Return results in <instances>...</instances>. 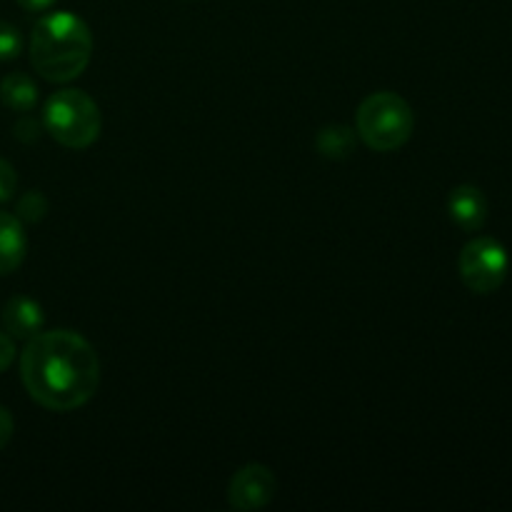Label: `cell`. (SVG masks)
Wrapping results in <instances>:
<instances>
[{"label":"cell","instance_id":"obj_1","mask_svg":"<svg viewBox=\"0 0 512 512\" xmlns=\"http://www.w3.org/2000/svg\"><path fill=\"white\" fill-rule=\"evenodd\" d=\"M20 378L30 398L53 413L83 408L100 385L93 345L73 330H40L20 355Z\"/></svg>","mask_w":512,"mask_h":512},{"label":"cell","instance_id":"obj_2","mask_svg":"<svg viewBox=\"0 0 512 512\" xmlns=\"http://www.w3.org/2000/svg\"><path fill=\"white\" fill-rule=\"evenodd\" d=\"M93 55V35L83 18L60 10L35 23L30 35V63L35 73L50 83H70L88 68Z\"/></svg>","mask_w":512,"mask_h":512},{"label":"cell","instance_id":"obj_3","mask_svg":"<svg viewBox=\"0 0 512 512\" xmlns=\"http://www.w3.org/2000/svg\"><path fill=\"white\" fill-rule=\"evenodd\" d=\"M360 140L375 153H393L403 148L415 130V113L398 93L380 90L360 103L355 115Z\"/></svg>","mask_w":512,"mask_h":512},{"label":"cell","instance_id":"obj_4","mask_svg":"<svg viewBox=\"0 0 512 512\" xmlns=\"http://www.w3.org/2000/svg\"><path fill=\"white\" fill-rule=\"evenodd\" d=\"M43 125L50 138L73 150L93 145L100 135L98 103L83 90L65 88L48 98L43 110Z\"/></svg>","mask_w":512,"mask_h":512},{"label":"cell","instance_id":"obj_5","mask_svg":"<svg viewBox=\"0 0 512 512\" xmlns=\"http://www.w3.org/2000/svg\"><path fill=\"white\" fill-rule=\"evenodd\" d=\"M508 268V250L495 238H475L460 250V278L478 295L495 293L508 278Z\"/></svg>","mask_w":512,"mask_h":512},{"label":"cell","instance_id":"obj_6","mask_svg":"<svg viewBox=\"0 0 512 512\" xmlns=\"http://www.w3.org/2000/svg\"><path fill=\"white\" fill-rule=\"evenodd\" d=\"M275 475L268 465L250 463L245 468H240L238 473L230 478L228 485V503L235 510H260L275 498Z\"/></svg>","mask_w":512,"mask_h":512},{"label":"cell","instance_id":"obj_7","mask_svg":"<svg viewBox=\"0 0 512 512\" xmlns=\"http://www.w3.org/2000/svg\"><path fill=\"white\" fill-rule=\"evenodd\" d=\"M448 213L458 228L475 233L488 220V200L475 185H458L448 198Z\"/></svg>","mask_w":512,"mask_h":512},{"label":"cell","instance_id":"obj_8","mask_svg":"<svg viewBox=\"0 0 512 512\" xmlns=\"http://www.w3.org/2000/svg\"><path fill=\"white\" fill-rule=\"evenodd\" d=\"M43 320V308L25 295H15L3 308V328L15 340L35 338L43 330Z\"/></svg>","mask_w":512,"mask_h":512},{"label":"cell","instance_id":"obj_9","mask_svg":"<svg viewBox=\"0 0 512 512\" xmlns=\"http://www.w3.org/2000/svg\"><path fill=\"white\" fill-rule=\"evenodd\" d=\"M28 250L23 220L18 215L0 213V275H8L20 268Z\"/></svg>","mask_w":512,"mask_h":512},{"label":"cell","instance_id":"obj_10","mask_svg":"<svg viewBox=\"0 0 512 512\" xmlns=\"http://www.w3.org/2000/svg\"><path fill=\"white\" fill-rule=\"evenodd\" d=\"M0 100L15 113H28L38 103V85L25 73H10L0 83Z\"/></svg>","mask_w":512,"mask_h":512},{"label":"cell","instance_id":"obj_11","mask_svg":"<svg viewBox=\"0 0 512 512\" xmlns=\"http://www.w3.org/2000/svg\"><path fill=\"white\" fill-rule=\"evenodd\" d=\"M315 145L325 158L345 160L355 150V130H350L348 125H328L318 133Z\"/></svg>","mask_w":512,"mask_h":512},{"label":"cell","instance_id":"obj_12","mask_svg":"<svg viewBox=\"0 0 512 512\" xmlns=\"http://www.w3.org/2000/svg\"><path fill=\"white\" fill-rule=\"evenodd\" d=\"M48 213V200L43 198V193L38 190H30L23 198L18 200V218L28 220V223H38Z\"/></svg>","mask_w":512,"mask_h":512},{"label":"cell","instance_id":"obj_13","mask_svg":"<svg viewBox=\"0 0 512 512\" xmlns=\"http://www.w3.org/2000/svg\"><path fill=\"white\" fill-rule=\"evenodd\" d=\"M20 50H23V38H20L18 28L0 20V60L18 58Z\"/></svg>","mask_w":512,"mask_h":512},{"label":"cell","instance_id":"obj_14","mask_svg":"<svg viewBox=\"0 0 512 512\" xmlns=\"http://www.w3.org/2000/svg\"><path fill=\"white\" fill-rule=\"evenodd\" d=\"M15 188H18V175H15V168L8 163V160L0 158V203L13 198Z\"/></svg>","mask_w":512,"mask_h":512},{"label":"cell","instance_id":"obj_15","mask_svg":"<svg viewBox=\"0 0 512 512\" xmlns=\"http://www.w3.org/2000/svg\"><path fill=\"white\" fill-rule=\"evenodd\" d=\"M13 130H15V138L23 140V143H33V140H38V135H40L38 123H35L33 118H28V115H25V118H20L18 123H15Z\"/></svg>","mask_w":512,"mask_h":512},{"label":"cell","instance_id":"obj_16","mask_svg":"<svg viewBox=\"0 0 512 512\" xmlns=\"http://www.w3.org/2000/svg\"><path fill=\"white\" fill-rule=\"evenodd\" d=\"M15 360V343L13 338H10L8 333H0V373H5V370L13 365Z\"/></svg>","mask_w":512,"mask_h":512},{"label":"cell","instance_id":"obj_17","mask_svg":"<svg viewBox=\"0 0 512 512\" xmlns=\"http://www.w3.org/2000/svg\"><path fill=\"white\" fill-rule=\"evenodd\" d=\"M13 428H15L13 415H10L8 408L0 405V450H3L5 445L10 443V438H13Z\"/></svg>","mask_w":512,"mask_h":512},{"label":"cell","instance_id":"obj_18","mask_svg":"<svg viewBox=\"0 0 512 512\" xmlns=\"http://www.w3.org/2000/svg\"><path fill=\"white\" fill-rule=\"evenodd\" d=\"M53 3L55 0H18L20 8L28 10V13H43V10H48Z\"/></svg>","mask_w":512,"mask_h":512}]
</instances>
